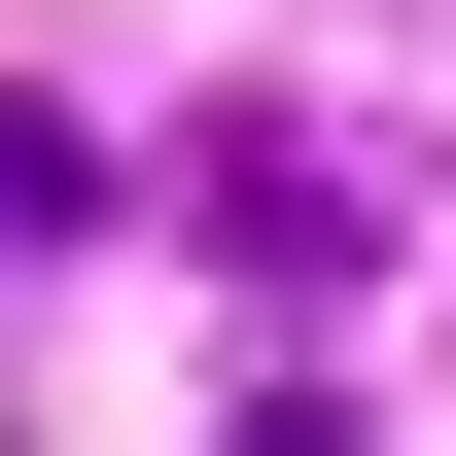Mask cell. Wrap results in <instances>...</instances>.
<instances>
[{"mask_svg": "<svg viewBox=\"0 0 456 456\" xmlns=\"http://www.w3.org/2000/svg\"><path fill=\"white\" fill-rule=\"evenodd\" d=\"M211 246H246L281 316H351V281H387V175H351V141H246V175H211Z\"/></svg>", "mask_w": 456, "mask_h": 456, "instance_id": "6da1fadb", "label": "cell"}, {"mask_svg": "<svg viewBox=\"0 0 456 456\" xmlns=\"http://www.w3.org/2000/svg\"><path fill=\"white\" fill-rule=\"evenodd\" d=\"M70 211H106V141H70V106H0V281H36Z\"/></svg>", "mask_w": 456, "mask_h": 456, "instance_id": "7a4b0ae2", "label": "cell"}, {"mask_svg": "<svg viewBox=\"0 0 456 456\" xmlns=\"http://www.w3.org/2000/svg\"><path fill=\"white\" fill-rule=\"evenodd\" d=\"M246 456H387V421H351V387H281V421H246Z\"/></svg>", "mask_w": 456, "mask_h": 456, "instance_id": "3957f363", "label": "cell"}]
</instances>
